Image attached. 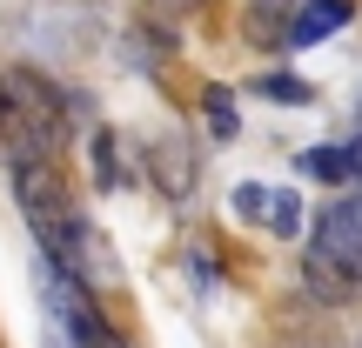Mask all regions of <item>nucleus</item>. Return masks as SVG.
I'll use <instances>...</instances> for the list:
<instances>
[{
    "instance_id": "obj_1",
    "label": "nucleus",
    "mask_w": 362,
    "mask_h": 348,
    "mask_svg": "<svg viewBox=\"0 0 362 348\" xmlns=\"http://www.w3.org/2000/svg\"><path fill=\"white\" fill-rule=\"evenodd\" d=\"M13 174V201H21L27 228H34L40 241V261H54V268H67L74 282H107V255H101V234H94V221L81 215V201L67 194L61 168H54V155H13L7 161Z\"/></svg>"
},
{
    "instance_id": "obj_2",
    "label": "nucleus",
    "mask_w": 362,
    "mask_h": 348,
    "mask_svg": "<svg viewBox=\"0 0 362 348\" xmlns=\"http://www.w3.org/2000/svg\"><path fill=\"white\" fill-rule=\"evenodd\" d=\"M40 295H47V315H54V328L67 335V348H128V342H121V328L101 315L94 288L74 282L67 268L40 261Z\"/></svg>"
},
{
    "instance_id": "obj_3",
    "label": "nucleus",
    "mask_w": 362,
    "mask_h": 348,
    "mask_svg": "<svg viewBox=\"0 0 362 348\" xmlns=\"http://www.w3.org/2000/svg\"><path fill=\"white\" fill-rule=\"evenodd\" d=\"M309 268L336 275L342 288H362V194H342V201H329L322 215H315Z\"/></svg>"
},
{
    "instance_id": "obj_4",
    "label": "nucleus",
    "mask_w": 362,
    "mask_h": 348,
    "mask_svg": "<svg viewBox=\"0 0 362 348\" xmlns=\"http://www.w3.org/2000/svg\"><path fill=\"white\" fill-rule=\"evenodd\" d=\"M235 215L275 228L282 241H296V234H302V201H296V194H282V188H262V181H242V188H235Z\"/></svg>"
},
{
    "instance_id": "obj_5",
    "label": "nucleus",
    "mask_w": 362,
    "mask_h": 348,
    "mask_svg": "<svg viewBox=\"0 0 362 348\" xmlns=\"http://www.w3.org/2000/svg\"><path fill=\"white\" fill-rule=\"evenodd\" d=\"M349 13H356L349 0H302V7L288 13V34L282 40H288V47H315V40H329Z\"/></svg>"
},
{
    "instance_id": "obj_6",
    "label": "nucleus",
    "mask_w": 362,
    "mask_h": 348,
    "mask_svg": "<svg viewBox=\"0 0 362 348\" xmlns=\"http://www.w3.org/2000/svg\"><path fill=\"white\" fill-rule=\"evenodd\" d=\"M262 94H269V101H288V107H296V101H315V88H309V80H296V74H269V80H262Z\"/></svg>"
},
{
    "instance_id": "obj_7",
    "label": "nucleus",
    "mask_w": 362,
    "mask_h": 348,
    "mask_svg": "<svg viewBox=\"0 0 362 348\" xmlns=\"http://www.w3.org/2000/svg\"><path fill=\"white\" fill-rule=\"evenodd\" d=\"M208 121H215V128H221V134H228V128H235V114H228V94H221V88H215V94H208Z\"/></svg>"
}]
</instances>
